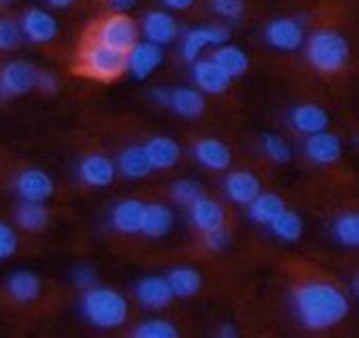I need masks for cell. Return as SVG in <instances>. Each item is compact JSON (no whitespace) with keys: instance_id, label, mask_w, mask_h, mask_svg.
Wrapping results in <instances>:
<instances>
[{"instance_id":"obj_24","label":"cell","mask_w":359,"mask_h":338,"mask_svg":"<svg viewBox=\"0 0 359 338\" xmlns=\"http://www.w3.org/2000/svg\"><path fill=\"white\" fill-rule=\"evenodd\" d=\"M169 108H173L180 116L187 119H197L205 110V97L201 91L191 89V87H177L171 89V102Z\"/></svg>"},{"instance_id":"obj_26","label":"cell","mask_w":359,"mask_h":338,"mask_svg":"<svg viewBox=\"0 0 359 338\" xmlns=\"http://www.w3.org/2000/svg\"><path fill=\"white\" fill-rule=\"evenodd\" d=\"M171 227H173V212L167 205H161V203L146 205L140 233L158 239V237H165L171 231Z\"/></svg>"},{"instance_id":"obj_5","label":"cell","mask_w":359,"mask_h":338,"mask_svg":"<svg viewBox=\"0 0 359 338\" xmlns=\"http://www.w3.org/2000/svg\"><path fill=\"white\" fill-rule=\"evenodd\" d=\"M95 41L114 51L129 53V49L137 43V26L129 15L118 11L114 15H108L100 24Z\"/></svg>"},{"instance_id":"obj_31","label":"cell","mask_w":359,"mask_h":338,"mask_svg":"<svg viewBox=\"0 0 359 338\" xmlns=\"http://www.w3.org/2000/svg\"><path fill=\"white\" fill-rule=\"evenodd\" d=\"M269 227L279 239L290 241V243H294V241H298L302 237V220H300L298 214H294L290 210H283Z\"/></svg>"},{"instance_id":"obj_9","label":"cell","mask_w":359,"mask_h":338,"mask_svg":"<svg viewBox=\"0 0 359 338\" xmlns=\"http://www.w3.org/2000/svg\"><path fill=\"white\" fill-rule=\"evenodd\" d=\"M20 28H22V36H26L30 43L36 45L51 43L60 32L57 20L45 9H28L22 18Z\"/></svg>"},{"instance_id":"obj_16","label":"cell","mask_w":359,"mask_h":338,"mask_svg":"<svg viewBox=\"0 0 359 338\" xmlns=\"http://www.w3.org/2000/svg\"><path fill=\"white\" fill-rule=\"evenodd\" d=\"M193 79L197 87L205 93H224L231 87V76L214 62V60H199L193 70Z\"/></svg>"},{"instance_id":"obj_25","label":"cell","mask_w":359,"mask_h":338,"mask_svg":"<svg viewBox=\"0 0 359 338\" xmlns=\"http://www.w3.org/2000/svg\"><path fill=\"white\" fill-rule=\"evenodd\" d=\"M167 281H169L173 296H177V298H191V296L199 294V290L203 285L201 273L197 269H191V266L171 269L167 275Z\"/></svg>"},{"instance_id":"obj_14","label":"cell","mask_w":359,"mask_h":338,"mask_svg":"<svg viewBox=\"0 0 359 338\" xmlns=\"http://www.w3.org/2000/svg\"><path fill=\"white\" fill-rule=\"evenodd\" d=\"M15 189L24 201L45 203L53 195V180L41 169H26V172L18 176Z\"/></svg>"},{"instance_id":"obj_1","label":"cell","mask_w":359,"mask_h":338,"mask_svg":"<svg viewBox=\"0 0 359 338\" xmlns=\"http://www.w3.org/2000/svg\"><path fill=\"white\" fill-rule=\"evenodd\" d=\"M294 306L309 330H327L348 313L346 296L330 283H304L294 290Z\"/></svg>"},{"instance_id":"obj_41","label":"cell","mask_w":359,"mask_h":338,"mask_svg":"<svg viewBox=\"0 0 359 338\" xmlns=\"http://www.w3.org/2000/svg\"><path fill=\"white\" fill-rule=\"evenodd\" d=\"M74 283L79 288H83V290H89V288H93L97 283V273L91 266H81L74 273Z\"/></svg>"},{"instance_id":"obj_29","label":"cell","mask_w":359,"mask_h":338,"mask_svg":"<svg viewBox=\"0 0 359 338\" xmlns=\"http://www.w3.org/2000/svg\"><path fill=\"white\" fill-rule=\"evenodd\" d=\"M248 208H250L252 220H256L260 224H271L285 210V203L275 193H260Z\"/></svg>"},{"instance_id":"obj_15","label":"cell","mask_w":359,"mask_h":338,"mask_svg":"<svg viewBox=\"0 0 359 338\" xmlns=\"http://www.w3.org/2000/svg\"><path fill=\"white\" fill-rule=\"evenodd\" d=\"M144 210L146 205L137 199H123L114 205L110 212V222L114 231L123 235H135L142 231V220H144Z\"/></svg>"},{"instance_id":"obj_46","label":"cell","mask_w":359,"mask_h":338,"mask_svg":"<svg viewBox=\"0 0 359 338\" xmlns=\"http://www.w3.org/2000/svg\"><path fill=\"white\" fill-rule=\"evenodd\" d=\"M218 334H220L222 338H229V336L233 338V336H237V330H235V327H231V323H226L224 327H220V332H218Z\"/></svg>"},{"instance_id":"obj_38","label":"cell","mask_w":359,"mask_h":338,"mask_svg":"<svg viewBox=\"0 0 359 338\" xmlns=\"http://www.w3.org/2000/svg\"><path fill=\"white\" fill-rule=\"evenodd\" d=\"M18 250V235L15 231L5 224V222H0V262L11 258Z\"/></svg>"},{"instance_id":"obj_21","label":"cell","mask_w":359,"mask_h":338,"mask_svg":"<svg viewBox=\"0 0 359 338\" xmlns=\"http://www.w3.org/2000/svg\"><path fill=\"white\" fill-rule=\"evenodd\" d=\"M290 123L298 133L311 135L317 131H323L330 125V116L321 106L315 104H300L292 110L290 114Z\"/></svg>"},{"instance_id":"obj_44","label":"cell","mask_w":359,"mask_h":338,"mask_svg":"<svg viewBox=\"0 0 359 338\" xmlns=\"http://www.w3.org/2000/svg\"><path fill=\"white\" fill-rule=\"evenodd\" d=\"M108 3L116 9V11H129L135 7L137 0H108Z\"/></svg>"},{"instance_id":"obj_45","label":"cell","mask_w":359,"mask_h":338,"mask_svg":"<svg viewBox=\"0 0 359 338\" xmlns=\"http://www.w3.org/2000/svg\"><path fill=\"white\" fill-rule=\"evenodd\" d=\"M47 3L55 9H68L76 3V0H47Z\"/></svg>"},{"instance_id":"obj_40","label":"cell","mask_w":359,"mask_h":338,"mask_svg":"<svg viewBox=\"0 0 359 338\" xmlns=\"http://www.w3.org/2000/svg\"><path fill=\"white\" fill-rule=\"evenodd\" d=\"M34 87H39L43 93H55L57 89H60V81H57V76L53 74V72H49V70H39L36 72V85Z\"/></svg>"},{"instance_id":"obj_3","label":"cell","mask_w":359,"mask_h":338,"mask_svg":"<svg viewBox=\"0 0 359 338\" xmlns=\"http://www.w3.org/2000/svg\"><path fill=\"white\" fill-rule=\"evenodd\" d=\"M351 49L342 34L334 30H319L306 43V60L319 72H340L348 62Z\"/></svg>"},{"instance_id":"obj_36","label":"cell","mask_w":359,"mask_h":338,"mask_svg":"<svg viewBox=\"0 0 359 338\" xmlns=\"http://www.w3.org/2000/svg\"><path fill=\"white\" fill-rule=\"evenodd\" d=\"M22 41V28L13 20H0V51H13Z\"/></svg>"},{"instance_id":"obj_10","label":"cell","mask_w":359,"mask_h":338,"mask_svg":"<svg viewBox=\"0 0 359 338\" xmlns=\"http://www.w3.org/2000/svg\"><path fill=\"white\" fill-rule=\"evenodd\" d=\"M163 62V49L161 45H154L150 41L146 43H135L129 53H127V70L140 81L148 79Z\"/></svg>"},{"instance_id":"obj_30","label":"cell","mask_w":359,"mask_h":338,"mask_svg":"<svg viewBox=\"0 0 359 338\" xmlns=\"http://www.w3.org/2000/svg\"><path fill=\"white\" fill-rule=\"evenodd\" d=\"M15 220L26 231H43L49 224V210L39 201H24L15 214Z\"/></svg>"},{"instance_id":"obj_27","label":"cell","mask_w":359,"mask_h":338,"mask_svg":"<svg viewBox=\"0 0 359 338\" xmlns=\"http://www.w3.org/2000/svg\"><path fill=\"white\" fill-rule=\"evenodd\" d=\"M231 79H237V76H243L250 68V58L245 55L243 49L235 47V45H220L218 51L214 53L212 58Z\"/></svg>"},{"instance_id":"obj_47","label":"cell","mask_w":359,"mask_h":338,"mask_svg":"<svg viewBox=\"0 0 359 338\" xmlns=\"http://www.w3.org/2000/svg\"><path fill=\"white\" fill-rule=\"evenodd\" d=\"M9 3H13V0H0V5H9Z\"/></svg>"},{"instance_id":"obj_19","label":"cell","mask_w":359,"mask_h":338,"mask_svg":"<svg viewBox=\"0 0 359 338\" xmlns=\"http://www.w3.org/2000/svg\"><path fill=\"white\" fill-rule=\"evenodd\" d=\"M195 158L203 167L212 169V172H224L233 161V154H231L229 146L222 144L220 140L203 137L195 144Z\"/></svg>"},{"instance_id":"obj_34","label":"cell","mask_w":359,"mask_h":338,"mask_svg":"<svg viewBox=\"0 0 359 338\" xmlns=\"http://www.w3.org/2000/svg\"><path fill=\"white\" fill-rule=\"evenodd\" d=\"M262 148L264 152L275 161V163H290L292 161V148L287 146V142L281 137V135H275V133H266L262 137Z\"/></svg>"},{"instance_id":"obj_2","label":"cell","mask_w":359,"mask_h":338,"mask_svg":"<svg viewBox=\"0 0 359 338\" xmlns=\"http://www.w3.org/2000/svg\"><path fill=\"white\" fill-rule=\"evenodd\" d=\"M83 313L97 327H118L129 315L127 300L112 288H89L83 296Z\"/></svg>"},{"instance_id":"obj_42","label":"cell","mask_w":359,"mask_h":338,"mask_svg":"<svg viewBox=\"0 0 359 338\" xmlns=\"http://www.w3.org/2000/svg\"><path fill=\"white\" fill-rule=\"evenodd\" d=\"M150 97H152L158 106L169 108V102H171V89H167V87H154V89L150 91Z\"/></svg>"},{"instance_id":"obj_28","label":"cell","mask_w":359,"mask_h":338,"mask_svg":"<svg viewBox=\"0 0 359 338\" xmlns=\"http://www.w3.org/2000/svg\"><path fill=\"white\" fill-rule=\"evenodd\" d=\"M7 290L18 302H32L41 296V279L30 271H18L9 277Z\"/></svg>"},{"instance_id":"obj_39","label":"cell","mask_w":359,"mask_h":338,"mask_svg":"<svg viewBox=\"0 0 359 338\" xmlns=\"http://www.w3.org/2000/svg\"><path fill=\"white\" fill-rule=\"evenodd\" d=\"M229 243H231V233L224 227H218V229L205 233V245L212 252H222L229 248Z\"/></svg>"},{"instance_id":"obj_18","label":"cell","mask_w":359,"mask_h":338,"mask_svg":"<svg viewBox=\"0 0 359 338\" xmlns=\"http://www.w3.org/2000/svg\"><path fill=\"white\" fill-rule=\"evenodd\" d=\"M224 191L233 203L250 205L262 193V187H260V180L252 172H233L229 174L224 182Z\"/></svg>"},{"instance_id":"obj_8","label":"cell","mask_w":359,"mask_h":338,"mask_svg":"<svg viewBox=\"0 0 359 338\" xmlns=\"http://www.w3.org/2000/svg\"><path fill=\"white\" fill-rule=\"evenodd\" d=\"M264 39L271 47H275L279 51H296L304 43V28L298 20L279 18L266 26Z\"/></svg>"},{"instance_id":"obj_35","label":"cell","mask_w":359,"mask_h":338,"mask_svg":"<svg viewBox=\"0 0 359 338\" xmlns=\"http://www.w3.org/2000/svg\"><path fill=\"white\" fill-rule=\"evenodd\" d=\"M201 195V187L195 180H177L171 187V197L180 205H191Z\"/></svg>"},{"instance_id":"obj_17","label":"cell","mask_w":359,"mask_h":338,"mask_svg":"<svg viewBox=\"0 0 359 338\" xmlns=\"http://www.w3.org/2000/svg\"><path fill=\"white\" fill-rule=\"evenodd\" d=\"M135 296H137V300H140L146 309H165V306L171 302L173 292H171V288H169L167 277L150 275V277H144V279L137 283Z\"/></svg>"},{"instance_id":"obj_13","label":"cell","mask_w":359,"mask_h":338,"mask_svg":"<svg viewBox=\"0 0 359 338\" xmlns=\"http://www.w3.org/2000/svg\"><path fill=\"white\" fill-rule=\"evenodd\" d=\"M304 152L306 156L317 163V165H330L334 161L340 158L342 154V144H340V137L334 135V133H327L325 129L323 131H317V133H311L304 142Z\"/></svg>"},{"instance_id":"obj_4","label":"cell","mask_w":359,"mask_h":338,"mask_svg":"<svg viewBox=\"0 0 359 338\" xmlns=\"http://www.w3.org/2000/svg\"><path fill=\"white\" fill-rule=\"evenodd\" d=\"M81 68L85 74L97 81H114L127 70V53L114 51L93 41L81 53Z\"/></svg>"},{"instance_id":"obj_6","label":"cell","mask_w":359,"mask_h":338,"mask_svg":"<svg viewBox=\"0 0 359 338\" xmlns=\"http://www.w3.org/2000/svg\"><path fill=\"white\" fill-rule=\"evenodd\" d=\"M36 68L26 60H13L0 70V100L28 93L36 85Z\"/></svg>"},{"instance_id":"obj_37","label":"cell","mask_w":359,"mask_h":338,"mask_svg":"<svg viewBox=\"0 0 359 338\" xmlns=\"http://www.w3.org/2000/svg\"><path fill=\"white\" fill-rule=\"evenodd\" d=\"M212 9L222 20H239L245 11V0H210Z\"/></svg>"},{"instance_id":"obj_43","label":"cell","mask_w":359,"mask_h":338,"mask_svg":"<svg viewBox=\"0 0 359 338\" xmlns=\"http://www.w3.org/2000/svg\"><path fill=\"white\" fill-rule=\"evenodd\" d=\"M161 3L171 11H187L195 5V0H161Z\"/></svg>"},{"instance_id":"obj_22","label":"cell","mask_w":359,"mask_h":338,"mask_svg":"<svg viewBox=\"0 0 359 338\" xmlns=\"http://www.w3.org/2000/svg\"><path fill=\"white\" fill-rule=\"evenodd\" d=\"M144 150L150 158L152 169H169L180 161V156H182V148H180V144L171 137H165V135L148 140L144 144Z\"/></svg>"},{"instance_id":"obj_11","label":"cell","mask_w":359,"mask_h":338,"mask_svg":"<svg viewBox=\"0 0 359 338\" xmlns=\"http://www.w3.org/2000/svg\"><path fill=\"white\" fill-rule=\"evenodd\" d=\"M79 176L87 187L104 189L112 184L116 176V165L106 154H89L79 165Z\"/></svg>"},{"instance_id":"obj_7","label":"cell","mask_w":359,"mask_h":338,"mask_svg":"<svg viewBox=\"0 0 359 338\" xmlns=\"http://www.w3.org/2000/svg\"><path fill=\"white\" fill-rule=\"evenodd\" d=\"M231 39V30L222 24H210V26H199V28H193L187 39H184V45H182V53H184V60L187 62H195L199 58V53L205 49V47H220L224 45L226 41Z\"/></svg>"},{"instance_id":"obj_32","label":"cell","mask_w":359,"mask_h":338,"mask_svg":"<svg viewBox=\"0 0 359 338\" xmlns=\"http://www.w3.org/2000/svg\"><path fill=\"white\" fill-rule=\"evenodd\" d=\"M334 235L344 245L359 243V218L355 214H344L334 222Z\"/></svg>"},{"instance_id":"obj_23","label":"cell","mask_w":359,"mask_h":338,"mask_svg":"<svg viewBox=\"0 0 359 338\" xmlns=\"http://www.w3.org/2000/svg\"><path fill=\"white\" fill-rule=\"evenodd\" d=\"M118 169L121 174L129 180H142L152 172L150 158L144 150V146H129L118 156Z\"/></svg>"},{"instance_id":"obj_20","label":"cell","mask_w":359,"mask_h":338,"mask_svg":"<svg viewBox=\"0 0 359 338\" xmlns=\"http://www.w3.org/2000/svg\"><path fill=\"white\" fill-rule=\"evenodd\" d=\"M189 208H191V220L199 231L208 233L218 227H224V210L218 201L199 195Z\"/></svg>"},{"instance_id":"obj_33","label":"cell","mask_w":359,"mask_h":338,"mask_svg":"<svg viewBox=\"0 0 359 338\" xmlns=\"http://www.w3.org/2000/svg\"><path fill=\"white\" fill-rule=\"evenodd\" d=\"M133 334L140 338H173V336H177V330L173 323H169L165 319H150V321H144L142 325H137L133 330Z\"/></svg>"},{"instance_id":"obj_12","label":"cell","mask_w":359,"mask_h":338,"mask_svg":"<svg viewBox=\"0 0 359 338\" xmlns=\"http://www.w3.org/2000/svg\"><path fill=\"white\" fill-rule=\"evenodd\" d=\"M142 32H144L146 41L163 47V45H169V43L175 41L180 28H177V22L173 20L171 13H167V11H150L142 20Z\"/></svg>"}]
</instances>
